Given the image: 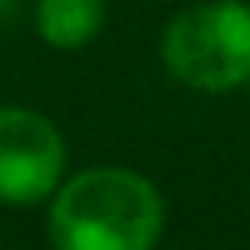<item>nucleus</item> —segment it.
Returning a JSON list of instances; mask_svg holds the SVG:
<instances>
[{"label": "nucleus", "instance_id": "nucleus-1", "mask_svg": "<svg viewBox=\"0 0 250 250\" xmlns=\"http://www.w3.org/2000/svg\"><path fill=\"white\" fill-rule=\"evenodd\" d=\"M47 203L55 250H152L164 234V199L137 168H82L62 176Z\"/></svg>", "mask_w": 250, "mask_h": 250}, {"label": "nucleus", "instance_id": "nucleus-2", "mask_svg": "<svg viewBox=\"0 0 250 250\" xmlns=\"http://www.w3.org/2000/svg\"><path fill=\"white\" fill-rule=\"evenodd\" d=\"M164 70L199 94H227L250 82V4L203 0L176 12L160 35Z\"/></svg>", "mask_w": 250, "mask_h": 250}, {"label": "nucleus", "instance_id": "nucleus-3", "mask_svg": "<svg viewBox=\"0 0 250 250\" xmlns=\"http://www.w3.org/2000/svg\"><path fill=\"white\" fill-rule=\"evenodd\" d=\"M66 172L59 125L27 105H0V203L35 207L55 195Z\"/></svg>", "mask_w": 250, "mask_h": 250}, {"label": "nucleus", "instance_id": "nucleus-4", "mask_svg": "<svg viewBox=\"0 0 250 250\" xmlns=\"http://www.w3.org/2000/svg\"><path fill=\"white\" fill-rule=\"evenodd\" d=\"M31 23L51 51H82L105 27V0H35Z\"/></svg>", "mask_w": 250, "mask_h": 250}]
</instances>
